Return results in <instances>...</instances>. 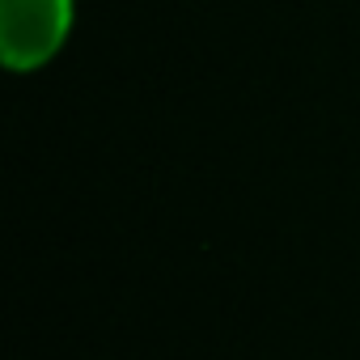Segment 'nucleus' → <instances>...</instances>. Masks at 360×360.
I'll list each match as a JSON object with an SVG mask.
<instances>
[{
	"label": "nucleus",
	"mask_w": 360,
	"mask_h": 360,
	"mask_svg": "<svg viewBox=\"0 0 360 360\" xmlns=\"http://www.w3.org/2000/svg\"><path fill=\"white\" fill-rule=\"evenodd\" d=\"M77 22V0H0V60L9 72L51 64Z\"/></svg>",
	"instance_id": "1"
}]
</instances>
